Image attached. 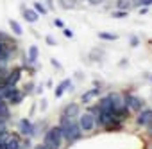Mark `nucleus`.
<instances>
[{"mask_svg": "<svg viewBox=\"0 0 152 149\" xmlns=\"http://www.w3.org/2000/svg\"><path fill=\"white\" fill-rule=\"evenodd\" d=\"M34 92H36V94H41V92H43V85H39V86H38Z\"/></svg>", "mask_w": 152, "mask_h": 149, "instance_id": "obj_34", "label": "nucleus"}, {"mask_svg": "<svg viewBox=\"0 0 152 149\" xmlns=\"http://www.w3.org/2000/svg\"><path fill=\"white\" fill-rule=\"evenodd\" d=\"M63 133L59 126H52L45 131V138H43V145H47L48 149H61L63 145Z\"/></svg>", "mask_w": 152, "mask_h": 149, "instance_id": "obj_2", "label": "nucleus"}, {"mask_svg": "<svg viewBox=\"0 0 152 149\" xmlns=\"http://www.w3.org/2000/svg\"><path fill=\"white\" fill-rule=\"evenodd\" d=\"M129 45H131V47H138V45H140V38L134 36V34L129 36Z\"/></svg>", "mask_w": 152, "mask_h": 149, "instance_id": "obj_25", "label": "nucleus"}, {"mask_svg": "<svg viewBox=\"0 0 152 149\" xmlns=\"http://www.w3.org/2000/svg\"><path fill=\"white\" fill-rule=\"evenodd\" d=\"M113 18H127V11L125 9H120V11H113L111 13Z\"/></svg>", "mask_w": 152, "mask_h": 149, "instance_id": "obj_22", "label": "nucleus"}, {"mask_svg": "<svg viewBox=\"0 0 152 149\" xmlns=\"http://www.w3.org/2000/svg\"><path fill=\"white\" fill-rule=\"evenodd\" d=\"M134 6L136 7H148V6H152V0H134Z\"/></svg>", "mask_w": 152, "mask_h": 149, "instance_id": "obj_21", "label": "nucleus"}, {"mask_svg": "<svg viewBox=\"0 0 152 149\" xmlns=\"http://www.w3.org/2000/svg\"><path fill=\"white\" fill-rule=\"evenodd\" d=\"M45 41H47V45H50V47H56V45H57V41L54 40V36H50V34L45 36Z\"/></svg>", "mask_w": 152, "mask_h": 149, "instance_id": "obj_26", "label": "nucleus"}, {"mask_svg": "<svg viewBox=\"0 0 152 149\" xmlns=\"http://www.w3.org/2000/svg\"><path fill=\"white\" fill-rule=\"evenodd\" d=\"M22 66H15L13 70H9V74H7V79H6V85H9V86H16V83L20 81V77H22Z\"/></svg>", "mask_w": 152, "mask_h": 149, "instance_id": "obj_8", "label": "nucleus"}, {"mask_svg": "<svg viewBox=\"0 0 152 149\" xmlns=\"http://www.w3.org/2000/svg\"><path fill=\"white\" fill-rule=\"evenodd\" d=\"M147 128H148V135H150V136H152V122H150V124H148V126H147Z\"/></svg>", "mask_w": 152, "mask_h": 149, "instance_id": "obj_37", "label": "nucleus"}, {"mask_svg": "<svg viewBox=\"0 0 152 149\" xmlns=\"http://www.w3.org/2000/svg\"><path fill=\"white\" fill-rule=\"evenodd\" d=\"M4 133H7V126L6 122H0V135H4Z\"/></svg>", "mask_w": 152, "mask_h": 149, "instance_id": "obj_30", "label": "nucleus"}, {"mask_svg": "<svg viewBox=\"0 0 152 149\" xmlns=\"http://www.w3.org/2000/svg\"><path fill=\"white\" fill-rule=\"evenodd\" d=\"M68 90H70V92L73 90V83H72V79H63V81L56 86L54 95L59 99V97H63V94H64V92H68Z\"/></svg>", "mask_w": 152, "mask_h": 149, "instance_id": "obj_9", "label": "nucleus"}, {"mask_svg": "<svg viewBox=\"0 0 152 149\" xmlns=\"http://www.w3.org/2000/svg\"><path fill=\"white\" fill-rule=\"evenodd\" d=\"M47 108V101L45 99H41V110H45Z\"/></svg>", "mask_w": 152, "mask_h": 149, "instance_id": "obj_36", "label": "nucleus"}, {"mask_svg": "<svg viewBox=\"0 0 152 149\" xmlns=\"http://www.w3.org/2000/svg\"><path fill=\"white\" fill-rule=\"evenodd\" d=\"M34 88H36L34 83H27V85L23 86V94H25V95H31V94L34 92Z\"/></svg>", "mask_w": 152, "mask_h": 149, "instance_id": "obj_23", "label": "nucleus"}, {"mask_svg": "<svg viewBox=\"0 0 152 149\" xmlns=\"http://www.w3.org/2000/svg\"><path fill=\"white\" fill-rule=\"evenodd\" d=\"M34 11H36L38 15H47V13H48L47 6H45L43 2H34Z\"/></svg>", "mask_w": 152, "mask_h": 149, "instance_id": "obj_19", "label": "nucleus"}, {"mask_svg": "<svg viewBox=\"0 0 152 149\" xmlns=\"http://www.w3.org/2000/svg\"><path fill=\"white\" fill-rule=\"evenodd\" d=\"M23 99H25V94H23V90H18L16 86L13 88V92L7 95V104H13V106H16V104H22L23 103Z\"/></svg>", "mask_w": 152, "mask_h": 149, "instance_id": "obj_6", "label": "nucleus"}, {"mask_svg": "<svg viewBox=\"0 0 152 149\" xmlns=\"http://www.w3.org/2000/svg\"><path fill=\"white\" fill-rule=\"evenodd\" d=\"M38 56H39V50L36 45H31L27 49V54H25V65H34L38 61Z\"/></svg>", "mask_w": 152, "mask_h": 149, "instance_id": "obj_13", "label": "nucleus"}, {"mask_svg": "<svg viewBox=\"0 0 152 149\" xmlns=\"http://www.w3.org/2000/svg\"><path fill=\"white\" fill-rule=\"evenodd\" d=\"M54 25H56V27H61V29L64 27V24H63V20H59V18H56V20H54Z\"/></svg>", "mask_w": 152, "mask_h": 149, "instance_id": "obj_31", "label": "nucleus"}, {"mask_svg": "<svg viewBox=\"0 0 152 149\" xmlns=\"http://www.w3.org/2000/svg\"><path fill=\"white\" fill-rule=\"evenodd\" d=\"M145 77H147V79H150V81H152V76H150V74H148V72H147V74H145Z\"/></svg>", "mask_w": 152, "mask_h": 149, "instance_id": "obj_38", "label": "nucleus"}, {"mask_svg": "<svg viewBox=\"0 0 152 149\" xmlns=\"http://www.w3.org/2000/svg\"><path fill=\"white\" fill-rule=\"evenodd\" d=\"M34 149H48V147L43 145V144H38V145H34Z\"/></svg>", "mask_w": 152, "mask_h": 149, "instance_id": "obj_33", "label": "nucleus"}, {"mask_svg": "<svg viewBox=\"0 0 152 149\" xmlns=\"http://www.w3.org/2000/svg\"><path fill=\"white\" fill-rule=\"evenodd\" d=\"M0 41H4V43H16L9 34H4V32H0Z\"/></svg>", "mask_w": 152, "mask_h": 149, "instance_id": "obj_24", "label": "nucleus"}, {"mask_svg": "<svg viewBox=\"0 0 152 149\" xmlns=\"http://www.w3.org/2000/svg\"><path fill=\"white\" fill-rule=\"evenodd\" d=\"M100 95V86H95V88H91V90H88V92H84L83 94V97H81V101L84 103V104H90L93 99H97Z\"/></svg>", "mask_w": 152, "mask_h": 149, "instance_id": "obj_14", "label": "nucleus"}, {"mask_svg": "<svg viewBox=\"0 0 152 149\" xmlns=\"http://www.w3.org/2000/svg\"><path fill=\"white\" fill-rule=\"evenodd\" d=\"M104 0H90V4H102Z\"/></svg>", "mask_w": 152, "mask_h": 149, "instance_id": "obj_35", "label": "nucleus"}, {"mask_svg": "<svg viewBox=\"0 0 152 149\" xmlns=\"http://www.w3.org/2000/svg\"><path fill=\"white\" fill-rule=\"evenodd\" d=\"M143 104L145 103L138 95H132V94L125 95V106L129 108V111H140V110H143Z\"/></svg>", "mask_w": 152, "mask_h": 149, "instance_id": "obj_4", "label": "nucleus"}, {"mask_svg": "<svg viewBox=\"0 0 152 149\" xmlns=\"http://www.w3.org/2000/svg\"><path fill=\"white\" fill-rule=\"evenodd\" d=\"M20 147H22L20 133H7V138H6L2 149H20Z\"/></svg>", "mask_w": 152, "mask_h": 149, "instance_id": "obj_5", "label": "nucleus"}, {"mask_svg": "<svg viewBox=\"0 0 152 149\" xmlns=\"http://www.w3.org/2000/svg\"><path fill=\"white\" fill-rule=\"evenodd\" d=\"M107 97L111 99V104H113V111H120V110L127 108V106H125V97H122L120 94H109Z\"/></svg>", "mask_w": 152, "mask_h": 149, "instance_id": "obj_11", "label": "nucleus"}, {"mask_svg": "<svg viewBox=\"0 0 152 149\" xmlns=\"http://www.w3.org/2000/svg\"><path fill=\"white\" fill-rule=\"evenodd\" d=\"M99 38H100V40H106V41H115L118 36L113 34V32H104V31H102V32H99Z\"/></svg>", "mask_w": 152, "mask_h": 149, "instance_id": "obj_20", "label": "nucleus"}, {"mask_svg": "<svg viewBox=\"0 0 152 149\" xmlns=\"http://www.w3.org/2000/svg\"><path fill=\"white\" fill-rule=\"evenodd\" d=\"M61 115H64V117H68V119H77V117L81 115V108H79V104L70 103V104L64 106V110H63Z\"/></svg>", "mask_w": 152, "mask_h": 149, "instance_id": "obj_10", "label": "nucleus"}, {"mask_svg": "<svg viewBox=\"0 0 152 149\" xmlns=\"http://www.w3.org/2000/svg\"><path fill=\"white\" fill-rule=\"evenodd\" d=\"M63 34H64L66 38H73V31H72L70 27H63Z\"/></svg>", "mask_w": 152, "mask_h": 149, "instance_id": "obj_27", "label": "nucleus"}, {"mask_svg": "<svg viewBox=\"0 0 152 149\" xmlns=\"http://www.w3.org/2000/svg\"><path fill=\"white\" fill-rule=\"evenodd\" d=\"M50 65H52V66H56L57 70H63V65H61V63H59L56 58H52V59H50Z\"/></svg>", "mask_w": 152, "mask_h": 149, "instance_id": "obj_28", "label": "nucleus"}, {"mask_svg": "<svg viewBox=\"0 0 152 149\" xmlns=\"http://www.w3.org/2000/svg\"><path fill=\"white\" fill-rule=\"evenodd\" d=\"M102 56H104V52H102V50H93V52H91V58H97V59H100Z\"/></svg>", "mask_w": 152, "mask_h": 149, "instance_id": "obj_29", "label": "nucleus"}, {"mask_svg": "<svg viewBox=\"0 0 152 149\" xmlns=\"http://www.w3.org/2000/svg\"><path fill=\"white\" fill-rule=\"evenodd\" d=\"M97 110L99 111H104V113H111L113 111V104H111V99L106 95V97H102L100 101H99V104H97Z\"/></svg>", "mask_w": 152, "mask_h": 149, "instance_id": "obj_16", "label": "nucleus"}, {"mask_svg": "<svg viewBox=\"0 0 152 149\" xmlns=\"http://www.w3.org/2000/svg\"><path fill=\"white\" fill-rule=\"evenodd\" d=\"M22 13H23V18L29 22V24H36L39 20V15L34 11V9H27V7H22Z\"/></svg>", "mask_w": 152, "mask_h": 149, "instance_id": "obj_17", "label": "nucleus"}, {"mask_svg": "<svg viewBox=\"0 0 152 149\" xmlns=\"http://www.w3.org/2000/svg\"><path fill=\"white\" fill-rule=\"evenodd\" d=\"M77 124H79L81 131L90 133V131H93L97 128V119H95V115L91 111H86V113H81L77 117Z\"/></svg>", "mask_w": 152, "mask_h": 149, "instance_id": "obj_3", "label": "nucleus"}, {"mask_svg": "<svg viewBox=\"0 0 152 149\" xmlns=\"http://www.w3.org/2000/svg\"><path fill=\"white\" fill-rule=\"evenodd\" d=\"M136 122L140 126H148L152 122V110L150 108H145V110H140L138 117H136Z\"/></svg>", "mask_w": 152, "mask_h": 149, "instance_id": "obj_12", "label": "nucleus"}, {"mask_svg": "<svg viewBox=\"0 0 152 149\" xmlns=\"http://www.w3.org/2000/svg\"><path fill=\"white\" fill-rule=\"evenodd\" d=\"M11 117V111H9V104L7 101L0 99V122H7Z\"/></svg>", "mask_w": 152, "mask_h": 149, "instance_id": "obj_15", "label": "nucleus"}, {"mask_svg": "<svg viewBox=\"0 0 152 149\" xmlns=\"http://www.w3.org/2000/svg\"><path fill=\"white\" fill-rule=\"evenodd\" d=\"M32 128H34V124H32V120L27 119V117L18 122V131H20V135H23V136H32Z\"/></svg>", "mask_w": 152, "mask_h": 149, "instance_id": "obj_7", "label": "nucleus"}, {"mask_svg": "<svg viewBox=\"0 0 152 149\" xmlns=\"http://www.w3.org/2000/svg\"><path fill=\"white\" fill-rule=\"evenodd\" d=\"M54 7V0H47V9H52Z\"/></svg>", "mask_w": 152, "mask_h": 149, "instance_id": "obj_32", "label": "nucleus"}, {"mask_svg": "<svg viewBox=\"0 0 152 149\" xmlns=\"http://www.w3.org/2000/svg\"><path fill=\"white\" fill-rule=\"evenodd\" d=\"M9 27H11V31L16 34V36H22L23 34V29H22V25H20V22H16V20H9Z\"/></svg>", "mask_w": 152, "mask_h": 149, "instance_id": "obj_18", "label": "nucleus"}, {"mask_svg": "<svg viewBox=\"0 0 152 149\" xmlns=\"http://www.w3.org/2000/svg\"><path fill=\"white\" fill-rule=\"evenodd\" d=\"M59 128H61L63 138L68 140V142H75V140H79L83 136V131H81V128H79V124H77V120H75V119H68V117L61 115Z\"/></svg>", "mask_w": 152, "mask_h": 149, "instance_id": "obj_1", "label": "nucleus"}]
</instances>
